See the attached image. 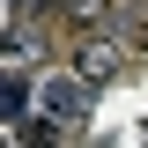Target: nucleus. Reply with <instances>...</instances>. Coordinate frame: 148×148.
Returning a JSON list of instances; mask_svg holds the SVG:
<instances>
[{"mask_svg": "<svg viewBox=\"0 0 148 148\" xmlns=\"http://www.w3.org/2000/svg\"><path fill=\"white\" fill-rule=\"evenodd\" d=\"M82 111H89V82H82V74H59V82H45V119H59V126H74V119H82Z\"/></svg>", "mask_w": 148, "mask_h": 148, "instance_id": "nucleus-1", "label": "nucleus"}, {"mask_svg": "<svg viewBox=\"0 0 148 148\" xmlns=\"http://www.w3.org/2000/svg\"><path fill=\"white\" fill-rule=\"evenodd\" d=\"M141 37H148V22H141Z\"/></svg>", "mask_w": 148, "mask_h": 148, "instance_id": "nucleus-6", "label": "nucleus"}, {"mask_svg": "<svg viewBox=\"0 0 148 148\" xmlns=\"http://www.w3.org/2000/svg\"><path fill=\"white\" fill-rule=\"evenodd\" d=\"M0 148H15V141H0Z\"/></svg>", "mask_w": 148, "mask_h": 148, "instance_id": "nucleus-5", "label": "nucleus"}, {"mask_svg": "<svg viewBox=\"0 0 148 148\" xmlns=\"http://www.w3.org/2000/svg\"><path fill=\"white\" fill-rule=\"evenodd\" d=\"M111 67H119V52H111V45H82V59H74V74H82V82H111Z\"/></svg>", "mask_w": 148, "mask_h": 148, "instance_id": "nucleus-2", "label": "nucleus"}, {"mask_svg": "<svg viewBox=\"0 0 148 148\" xmlns=\"http://www.w3.org/2000/svg\"><path fill=\"white\" fill-rule=\"evenodd\" d=\"M22 148H59V119H22Z\"/></svg>", "mask_w": 148, "mask_h": 148, "instance_id": "nucleus-4", "label": "nucleus"}, {"mask_svg": "<svg viewBox=\"0 0 148 148\" xmlns=\"http://www.w3.org/2000/svg\"><path fill=\"white\" fill-rule=\"evenodd\" d=\"M30 111V82L22 74H0V119H22Z\"/></svg>", "mask_w": 148, "mask_h": 148, "instance_id": "nucleus-3", "label": "nucleus"}]
</instances>
